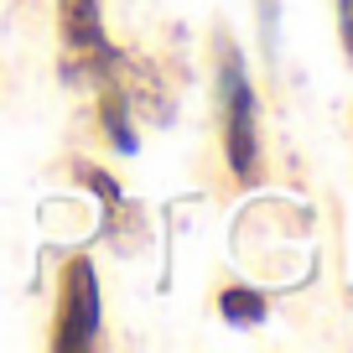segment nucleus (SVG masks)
I'll use <instances>...</instances> for the list:
<instances>
[{
  "mask_svg": "<svg viewBox=\"0 0 353 353\" xmlns=\"http://www.w3.org/2000/svg\"><path fill=\"white\" fill-rule=\"evenodd\" d=\"M219 312L234 322V327H260L265 312H270V301H265L260 291H250V286H229L219 296Z\"/></svg>",
  "mask_w": 353,
  "mask_h": 353,
  "instance_id": "obj_4",
  "label": "nucleus"
},
{
  "mask_svg": "<svg viewBox=\"0 0 353 353\" xmlns=\"http://www.w3.org/2000/svg\"><path fill=\"white\" fill-rule=\"evenodd\" d=\"M104 135L114 141V151L120 156H135L141 151V135L130 130V114H125V99L114 94V99H104Z\"/></svg>",
  "mask_w": 353,
  "mask_h": 353,
  "instance_id": "obj_5",
  "label": "nucleus"
},
{
  "mask_svg": "<svg viewBox=\"0 0 353 353\" xmlns=\"http://www.w3.org/2000/svg\"><path fill=\"white\" fill-rule=\"evenodd\" d=\"M338 37H343V57L353 63V0H338Z\"/></svg>",
  "mask_w": 353,
  "mask_h": 353,
  "instance_id": "obj_6",
  "label": "nucleus"
},
{
  "mask_svg": "<svg viewBox=\"0 0 353 353\" xmlns=\"http://www.w3.org/2000/svg\"><path fill=\"white\" fill-rule=\"evenodd\" d=\"M99 322H104V296H99V270L88 254H73L63 265V296H57V332L52 348L63 353H83L99 343Z\"/></svg>",
  "mask_w": 353,
  "mask_h": 353,
  "instance_id": "obj_2",
  "label": "nucleus"
},
{
  "mask_svg": "<svg viewBox=\"0 0 353 353\" xmlns=\"http://www.w3.org/2000/svg\"><path fill=\"white\" fill-rule=\"evenodd\" d=\"M57 32H63L68 68L78 78L110 73V42H104V11L99 0H57Z\"/></svg>",
  "mask_w": 353,
  "mask_h": 353,
  "instance_id": "obj_3",
  "label": "nucleus"
},
{
  "mask_svg": "<svg viewBox=\"0 0 353 353\" xmlns=\"http://www.w3.org/2000/svg\"><path fill=\"white\" fill-rule=\"evenodd\" d=\"M219 110H223V161L234 182L260 176V99L244 73V57L234 47L219 52Z\"/></svg>",
  "mask_w": 353,
  "mask_h": 353,
  "instance_id": "obj_1",
  "label": "nucleus"
}]
</instances>
